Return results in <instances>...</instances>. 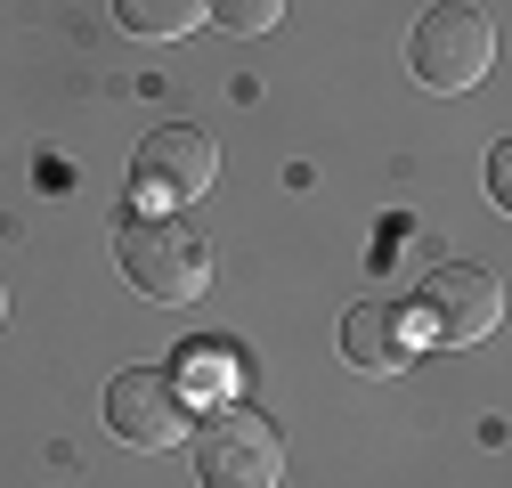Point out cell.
Returning a JSON list of instances; mask_svg holds the SVG:
<instances>
[{
  "label": "cell",
  "mask_w": 512,
  "mask_h": 488,
  "mask_svg": "<svg viewBox=\"0 0 512 488\" xmlns=\"http://www.w3.org/2000/svg\"><path fill=\"white\" fill-rule=\"evenodd\" d=\"M114 261L147 301H204L212 285V236L187 220H155V212H122L114 228Z\"/></svg>",
  "instance_id": "obj_1"
},
{
  "label": "cell",
  "mask_w": 512,
  "mask_h": 488,
  "mask_svg": "<svg viewBox=\"0 0 512 488\" xmlns=\"http://www.w3.org/2000/svg\"><path fill=\"white\" fill-rule=\"evenodd\" d=\"M488 66H496V25H488V9H472V0H431V9L415 17L407 74H415L423 90L464 98Z\"/></svg>",
  "instance_id": "obj_2"
},
{
  "label": "cell",
  "mask_w": 512,
  "mask_h": 488,
  "mask_svg": "<svg viewBox=\"0 0 512 488\" xmlns=\"http://www.w3.org/2000/svg\"><path fill=\"white\" fill-rule=\"evenodd\" d=\"M196 480H204V488H277V480H285V440H277V423L252 415V407L204 415Z\"/></svg>",
  "instance_id": "obj_3"
},
{
  "label": "cell",
  "mask_w": 512,
  "mask_h": 488,
  "mask_svg": "<svg viewBox=\"0 0 512 488\" xmlns=\"http://www.w3.org/2000/svg\"><path fill=\"white\" fill-rule=\"evenodd\" d=\"M106 423L131 448H171V440H187V391L155 366H122L106 383Z\"/></svg>",
  "instance_id": "obj_4"
},
{
  "label": "cell",
  "mask_w": 512,
  "mask_h": 488,
  "mask_svg": "<svg viewBox=\"0 0 512 488\" xmlns=\"http://www.w3.org/2000/svg\"><path fill=\"white\" fill-rule=\"evenodd\" d=\"M131 179H139V196L187 204V196H204L212 179H220V147H212L204 131H187V122H163V131H147V139H139Z\"/></svg>",
  "instance_id": "obj_5"
},
{
  "label": "cell",
  "mask_w": 512,
  "mask_h": 488,
  "mask_svg": "<svg viewBox=\"0 0 512 488\" xmlns=\"http://www.w3.org/2000/svg\"><path fill=\"white\" fill-rule=\"evenodd\" d=\"M496 310H504V293H496L488 269L447 261V269L423 277V334H431V342H480V334L496 326Z\"/></svg>",
  "instance_id": "obj_6"
},
{
  "label": "cell",
  "mask_w": 512,
  "mask_h": 488,
  "mask_svg": "<svg viewBox=\"0 0 512 488\" xmlns=\"http://www.w3.org/2000/svg\"><path fill=\"white\" fill-rule=\"evenodd\" d=\"M342 358L358 366V375H407V358H415L407 310H391V301H358V310L342 318Z\"/></svg>",
  "instance_id": "obj_7"
},
{
  "label": "cell",
  "mask_w": 512,
  "mask_h": 488,
  "mask_svg": "<svg viewBox=\"0 0 512 488\" xmlns=\"http://www.w3.org/2000/svg\"><path fill=\"white\" fill-rule=\"evenodd\" d=\"M114 17L147 41H179V33L204 25V0H114Z\"/></svg>",
  "instance_id": "obj_8"
},
{
  "label": "cell",
  "mask_w": 512,
  "mask_h": 488,
  "mask_svg": "<svg viewBox=\"0 0 512 488\" xmlns=\"http://www.w3.org/2000/svg\"><path fill=\"white\" fill-rule=\"evenodd\" d=\"M212 17H220L228 33H269V25L285 17V0H212Z\"/></svg>",
  "instance_id": "obj_9"
},
{
  "label": "cell",
  "mask_w": 512,
  "mask_h": 488,
  "mask_svg": "<svg viewBox=\"0 0 512 488\" xmlns=\"http://www.w3.org/2000/svg\"><path fill=\"white\" fill-rule=\"evenodd\" d=\"M179 375H187V391H220V383H236V375H228V350H204V342L179 350Z\"/></svg>",
  "instance_id": "obj_10"
},
{
  "label": "cell",
  "mask_w": 512,
  "mask_h": 488,
  "mask_svg": "<svg viewBox=\"0 0 512 488\" xmlns=\"http://www.w3.org/2000/svg\"><path fill=\"white\" fill-rule=\"evenodd\" d=\"M0 318H9V293H0Z\"/></svg>",
  "instance_id": "obj_11"
}]
</instances>
